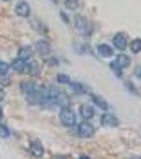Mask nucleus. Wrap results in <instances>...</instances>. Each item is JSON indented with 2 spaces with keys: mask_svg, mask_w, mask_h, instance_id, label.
<instances>
[{
  "mask_svg": "<svg viewBox=\"0 0 141 159\" xmlns=\"http://www.w3.org/2000/svg\"><path fill=\"white\" fill-rule=\"evenodd\" d=\"M60 121L66 127L74 126L76 123L75 114L69 107H63L60 112Z\"/></svg>",
  "mask_w": 141,
  "mask_h": 159,
  "instance_id": "f257e3e1",
  "label": "nucleus"
},
{
  "mask_svg": "<svg viewBox=\"0 0 141 159\" xmlns=\"http://www.w3.org/2000/svg\"><path fill=\"white\" fill-rule=\"evenodd\" d=\"M93 133H94V129L90 123L85 122V121L80 123V125H79V127H78V134L80 135L81 137L89 138L93 135Z\"/></svg>",
  "mask_w": 141,
  "mask_h": 159,
  "instance_id": "f03ea898",
  "label": "nucleus"
},
{
  "mask_svg": "<svg viewBox=\"0 0 141 159\" xmlns=\"http://www.w3.org/2000/svg\"><path fill=\"white\" fill-rule=\"evenodd\" d=\"M112 43H114V46L118 50L123 51L126 49V47H127V38L124 34H122V33H118V34L115 35L114 38H112Z\"/></svg>",
  "mask_w": 141,
  "mask_h": 159,
  "instance_id": "7ed1b4c3",
  "label": "nucleus"
},
{
  "mask_svg": "<svg viewBox=\"0 0 141 159\" xmlns=\"http://www.w3.org/2000/svg\"><path fill=\"white\" fill-rule=\"evenodd\" d=\"M101 124L107 127H116L119 125V120L111 114H104L101 118Z\"/></svg>",
  "mask_w": 141,
  "mask_h": 159,
  "instance_id": "20e7f679",
  "label": "nucleus"
},
{
  "mask_svg": "<svg viewBox=\"0 0 141 159\" xmlns=\"http://www.w3.org/2000/svg\"><path fill=\"white\" fill-rule=\"evenodd\" d=\"M20 88H21V90L25 92L28 96L37 93V92L40 91V89L36 86V84L32 83V82H22L21 85H20Z\"/></svg>",
  "mask_w": 141,
  "mask_h": 159,
  "instance_id": "39448f33",
  "label": "nucleus"
},
{
  "mask_svg": "<svg viewBox=\"0 0 141 159\" xmlns=\"http://www.w3.org/2000/svg\"><path fill=\"white\" fill-rule=\"evenodd\" d=\"M30 153L32 154L34 157L40 158L43 157V153H45V150H43V145L40 144L39 141H33L30 144Z\"/></svg>",
  "mask_w": 141,
  "mask_h": 159,
  "instance_id": "423d86ee",
  "label": "nucleus"
},
{
  "mask_svg": "<svg viewBox=\"0 0 141 159\" xmlns=\"http://www.w3.org/2000/svg\"><path fill=\"white\" fill-rule=\"evenodd\" d=\"M15 12H16L17 15L21 17H29L30 15V12H31V9H30V6L25 1H20L18 4L15 7Z\"/></svg>",
  "mask_w": 141,
  "mask_h": 159,
  "instance_id": "0eeeda50",
  "label": "nucleus"
},
{
  "mask_svg": "<svg viewBox=\"0 0 141 159\" xmlns=\"http://www.w3.org/2000/svg\"><path fill=\"white\" fill-rule=\"evenodd\" d=\"M27 61L21 60V58H16V60L13 61V63L11 64V67L13 68V70L17 71V72H25L27 70Z\"/></svg>",
  "mask_w": 141,
  "mask_h": 159,
  "instance_id": "6e6552de",
  "label": "nucleus"
},
{
  "mask_svg": "<svg viewBox=\"0 0 141 159\" xmlns=\"http://www.w3.org/2000/svg\"><path fill=\"white\" fill-rule=\"evenodd\" d=\"M25 72L29 73L30 75H32V76H38L40 73L39 64H38L36 61H30V63H28Z\"/></svg>",
  "mask_w": 141,
  "mask_h": 159,
  "instance_id": "1a4fd4ad",
  "label": "nucleus"
},
{
  "mask_svg": "<svg viewBox=\"0 0 141 159\" xmlns=\"http://www.w3.org/2000/svg\"><path fill=\"white\" fill-rule=\"evenodd\" d=\"M56 105H58L61 108L63 107H69V105H70V99L64 91H61L58 93L57 98H56Z\"/></svg>",
  "mask_w": 141,
  "mask_h": 159,
  "instance_id": "9d476101",
  "label": "nucleus"
},
{
  "mask_svg": "<svg viewBox=\"0 0 141 159\" xmlns=\"http://www.w3.org/2000/svg\"><path fill=\"white\" fill-rule=\"evenodd\" d=\"M98 53L103 57H111L114 54V50H112L111 46L102 43V45L98 46Z\"/></svg>",
  "mask_w": 141,
  "mask_h": 159,
  "instance_id": "9b49d317",
  "label": "nucleus"
},
{
  "mask_svg": "<svg viewBox=\"0 0 141 159\" xmlns=\"http://www.w3.org/2000/svg\"><path fill=\"white\" fill-rule=\"evenodd\" d=\"M91 100L94 103V105L99 107L100 109L102 110H107L108 109V104L105 100L100 96H97V94H91Z\"/></svg>",
  "mask_w": 141,
  "mask_h": 159,
  "instance_id": "f8f14e48",
  "label": "nucleus"
},
{
  "mask_svg": "<svg viewBox=\"0 0 141 159\" xmlns=\"http://www.w3.org/2000/svg\"><path fill=\"white\" fill-rule=\"evenodd\" d=\"M80 114L83 119L89 120L94 116V111L92 109V107L88 106V105H82L80 107Z\"/></svg>",
  "mask_w": 141,
  "mask_h": 159,
  "instance_id": "ddd939ff",
  "label": "nucleus"
},
{
  "mask_svg": "<svg viewBox=\"0 0 141 159\" xmlns=\"http://www.w3.org/2000/svg\"><path fill=\"white\" fill-rule=\"evenodd\" d=\"M36 49L40 55H47L50 52V45L46 40H39L36 43Z\"/></svg>",
  "mask_w": 141,
  "mask_h": 159,
  "instance_id": "4468645a",
  "label": "nucleus"
},
{
  "mask_svg": "<svg viewBox=\"0 0 141 159\" xmlns=\"http://www.w3.org/2000/svg\"><path fill=\"white\" fill-rule=\"evenodd\" d=\"M116 63L120 68H126L130 65V58L126 54H119L116 58Z\"/></svg>",
  "mask_w": 141,
  "mask_h": 159,
  "instance_id": "2eb2a0df",
  "label": "nucleus"
},
{
  "mask_svg": "<svg viewBox=\"0 0 141 159\" xmlns=\"http://www.w3.org/2000/svg\"><path fill=\"white\" fill-rule=\"evenodd\" d=\"M32 55V49L29 46H25V47H21L18 51V57L21 58V60H29Z\"/></svg>",
  "mask_w": 141,
  "mask_h": 159,
  "instance_id": "dca6fc26",
  "label": "nucleus"
},
{
  "mask_svg": "<svg viewBox=\"0 0 141 159\" xmlns=\"http://www.w3.org/2000/svg\"><path fill=\"white\" fill-rule=\"evenodd\" d=\"M74 25H75V28L79 31H81V32H84V31L86 30V28H87L86 20L84 19L82 16H80V15H78V16L74 18Z\"/></svg>",
  "mask_w": 141,
  "mask_h": 159,
  "instance_id": "f3484780",
  "label": "nucleus"
},
{
  "mask_svg": "<svg viewBox=\"0 0 141 159\" xmlns=\"http://www.w3.org/2000/svg\"><path fill=\"white\" fill-rule=\"evenodd\" d=\"M130 50L133 53H139L141 52V39L140 38H136L130 43Z\"/></svg>",
  "mask_w": 141,
  "mask_h": 159,
  "instance_id": "a211bd4d",
  "label": "nucleus"
},
{
  "mask_svg": "<svg viewBox=\"0 0 141 159\" xmlns=\"http://www.w3.org/2000/svg\"><path fill=\"white\" fill-rule=\"evenodd\" d=\"M70 86H71V88H72L75 92H78L79 94H83L87 91V87L85 85H83V84L73 83V84H71Z\"/></svg>",
  "mask_w": 141,
  "mask_h": 159,
  "instance_id": "6ab92c4d",
  "label": "nucleus"
},
{
  "mask_svg": "<svg viewBox=\"0 0 141 159\" xmlns=\"http://www.w3.org/2000/svg\"><path fill=\"white\" fill-rule=\"evenodd\" d=\"M111 70L114 71L115 74H116L117 76H119V78H121V75H122V68H120L119 67V65L116 63V61H111Z\"/></svg>",
  "mask_w": 141,
  "mask_h": 159,
  "instance_id": "aec40b11",
  "label": "nucleus"
},
{
  "mask_svg": "<svg viewBox=\"0 0 141 159\" xmlns=\"http://www.w3.org/2000/svg\"><path fill=\"white\" fill-rule=\"evenodd\" d=\"M57 80L58 83L61 84H69L70 83V76L67 75V74H64V73H61V74H57Z\"/></svg>",
  "mask_w": 141,
  "mask_h": 159,
  "instance_id": "412c9836",
  "label": "nucleus"
},
{
  "mask_svg": "<svg viewBox=\"0 0 141 159\" xmlns=\"http://www.w3.org/2000/svg\"><path fill=\"white\" fill-rule=\"evenodd\" d=\"M10 136V129H7L4 124H2V123H0V138H3V139H6Z\"/></svg>",
  "mask_w": 141,
  "mask_h": 159,
  "instance_id": "4be33fe9",
  "label": "nucleus"
},
{
  "mask_svg": "<svg viewBox=\"0 0 141 159\" xmlns=\"http://www.w3.org/2000/svg\"><path fill=\"white\" fill-rule=\"evenodd\" d=\"M11 84V79L7 76L6 74H1L0 75V85L2 86H9Z\"/></svg>",
  "mask_w": 141,
  "mask_h": 159,
  "instance_id": "5701e85b",
  "label": "nucleus"
},
{
  "mask_svg": "<svg viewBox=\"0 0 141 159\" xmlns=\"http://www.w3.org/2000/svg\"><path fill=\"white\" fill-rule=\"evenodd\" d=\"M10 69V65L6 61H0V74H6Z\"/></svg>",
  "mask_w": 141,
  "mask_h": 159,
  "instance_id": "b1692460",
  "label": "nucleus"
},
{
  "mask_svg": "<svg viewBox=\"0 0 141 159\" xmlns=\"http://www.w3.org/2000/svg\"><path fill=\"white\" fill-rule=\"evenodd\" d=\"M65 4L68 9L70 10H74L76 7H78V0H66Z\"/></svg>",
  "mask_w": 141,
  "mask_h": 159,
  "instance_id": "393cba45",
  "label": "nucleus"
},
{
  "mask_svg": "<svg viewBox=\"0 0 141 159\" xmlns=\"http://www.w3.org/2000/svg\"><path fill=\"white\" fill-rule=\"evenodd\" d=\"M135 75L139 80H141V66H138V67L135 69Z\"/></svg>",
  "mask_w": 141,
  "mask_h": 159,
  "instance_id": "a878e982",
  "label": "nucleus"
},
{
  "mask_svg": "<svg viewBox=\"0 0 141 159\" xmlns=\"http://www.w3.org/2000/svg\"><path fill=\"white\" fill-rule=\"evenodd\" d=\"M4 97H6V92L2 90V89H0V102L4 99Z\"/></svg>",
  "mask_w": 141,
  "mask_h": 159,
  "instance_id": "bb28decb",
  "label": "nucleus"
},
{
  "mask_svg": "<svg viewBox=\"0 0 141 159\" xmlns=\"http://www.w3.org/2000/svg\"><path fill=\"white\" fill-rule=\"evenodd\" d=\"M61 16H63V18H64V20H65V22H68V17H67V18H66V15L64 14L63 12H61Z\"/></svg>",
  "mask_w": 141,
  "mask_h": 159,
  "instance_id": "cd10ccee",
  "label": "nucleus"
},
{
  "mask_svg": "<svg viewBox=\"0 0 141 159\" xmlns=\"http://www.w3.org/2000/svg\"><path fill=\"white\" fill-rule=\"evenodd\" d=\"M2 117H3V112H2V108L0 107V121H1Z\"/></svg>",
  "mask_w": 141,
  "mask_h": 159,
  "instance_id": "c85d7f7f",
  "label": "nucleus"
},
{
  "mask_svg": "<svg viewBox=\"0 0 141 159\" xmlns=\"http://www.w3.org/2000/svg\"><path fill=\"white\" fill-rule=\"evenodd\" d=\"M79 159H90V158H89L88 156H86V155H83V156H81Z\"/></svg>",
  "mask_w": 141,
  "mask_h": 159,
  "instance_id": "c756f323",
  "label": "nucleus"
},
{
  "mask_svg": "<svg viewBox=\"0 0 141 159\" xmlns=\"http://www.w3.org/2000/svg\"><path fill=\"white\" fill-rule=\"evenodd\" d=\"M132 159H141L140 157H133Z\"/></svg>",
  "mask_w": 141,
  "mask_h": 159,
  "instance_id": "7c9ffc66",
  "label": "nucleus"
},
{
  "mask_svg": "<svg viewBox=\"0 0 141 159\" xmlns=\"http://www.w3.org/2000/svg\"><path fill=\"white\" fill-rule=\"evenodd\" d=\"M3 1H9V0H3Z\"/></svg>",
  "mask_w": 141,
  "mask_h": 159,
  "instance_id": "2f4dec72",
  "label": "nucleus"
}]
</instances>
